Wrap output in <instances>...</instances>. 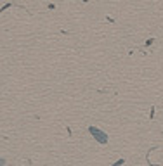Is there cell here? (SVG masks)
I'll return each mask as SVG.
<instances>
[{
	"instance_id": "1",
	"label": "cell",
	"mask_w": 163,
	"mask_h": 166,
	"mask_svg": "<svg viewBox=\"0 0 163 166\" xmlns=\"http://www.w3.org/2000/svg\"><path fill=\"white\" fill-rule=\"evenodd\" d=\"M90 133H92L94 137H97V140H99V142H101V144H106V142H108V135H106V133H102L101 130H97V128H90Z\"/></svg>"
},
{
	"instance_id": "2",
	"label": "cell",
	"mask_w": 163,
	"mask_h": 166,
	"mask_svg": "<svg viewBox=\"0 0 163 166\" xmlns=\"http://www.w3.org/2000/svg\"><path fill=\"white\" fill-rule=\"evenodd\" d=\"M2 163H4V159H0V164H2Z\"/></svg>"
}]
</instances>
